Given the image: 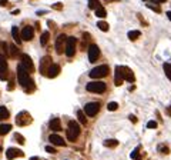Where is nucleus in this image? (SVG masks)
Listing matches in <instances>:
<instances>
[{"label":"nucleus","mask_w":171,"mask_h":160,"mask_svg":"<svg viewBox=\"0 0 171 160\" xmlns=\"http://www.w3.org/2000/svg\"><path fill=\"white\" fill-rule=\"evenodd\" d=\"M97 27H99L100 30H103V32H107V30H108V24H107L105 21H99V23H97Z\"/></svg>","instance_id":"obj_31"},{"label":"nucleus","mask_w":171,"mask_h":160,"mask_svg":"<svg viewBox=\"0 0 171 160\" xmlns=\"http://www.w3.org/2000/svg\"><path fill=\"white\" fill-rule=\"evenodd\" d=\"M46 152L47 153H56V149H53L51 146H46Z\"/></svg>","instance_id":"obj_38"},{"label":"nucleus","mask_w":171,"mask_h":160,"mask_svg":"<svg viewBox=\"0 0 171 160\" xmlns=\"http://www.w3.org/2000/svg\"><path fill=\"white\" fill-rule=\"evenodd\" d=\"M140 35H141V33H140L138 30H131V32H128V39H130V40H137V39L140 37Z\"/></svg>","instance_id":"obj_28"},{"label":"nucleus","mask_w":171,"mask_h":160,"mask_svg":"<svg viewBox=\"0 0 171 160\" xmlns=\"http://www.w3.org/2000/svg\"><path fill=\"white\" fill-rule=\"evenodd\" d=\"M50 129L53 132H60L61 130V125H60V120L59 119H53L50 122Z\"/></svg>","instance_id":"obj_20"},{"label":"nucleus","mask_w":171,"mask_h":160,"mask_svg":"<svg viewBox=\"0 0 171 160\" xmlns=\"http://www.w3.org/2000/svg\"><path fill=\"white\" fill-rule=\"evenodd\" d=\"M59 73H60V66L59 64H51L50 69H49V71H47V77H50V79H53V77H56V76H59Z\"/></svg>","instance_id":"obj_17"},{"label":"nucleus","mask_w":171,"mask_h":160,"mask_svg":"<svg viewBox=\"0 0 171 160\" xmlns=\"http://www.w3.org/2000/svg\"><path fill=\"white\" fill-rule=\"evenodd\" d=\"M49 140H50L53 144H56V146H64V144H66L64 139H63L61 136H59V134H54V133L49 136Z\"/></svg>","instance_id":"obj_16"},{"label":"nucleus","mask_w":171,"mask_h":160,"mask_svg":"<svg viewBox=\"0 0 171 160\" xmlns=\"http://www.w3.org/2000/svg\"><path fill=\"white\" fill-rule=\"evenodd\" d=\"M86 89L87 91H91V93H104L107 87L103 82H90V83H87Z\"/></svg>","instance_id":"obj_4"},{"label":"nucleus","mask_w":171,"mask_h":160,"mask_svg":"<svg viewBox=\"0 0 171 160\" xmlns=\"http://www.w3.org/2000/svg\"><path fill=\"white\" fill-rule=\"evenodd\" d=\"M30 160H40V159H39V157H32Z\"/></svg>","instance_id":"obj_44"},{"label":"nucleus","mask_w":171,"mask_h":160,"mask_svg":"<svg viewBox=\"0 0 171 160\" xmlns=\"http://www.w3.org/2000/svg\"><path fill=\"white\" fill-rule=\"evenodd\" d=\"M130 120H131V122H134V123H136V122H137V119H136V117H134V116H130Z\"/></svg>","instance_id":"obj_41"},{"label":"nucleus","mask_w":171,"mask_h":160,"mask_svg":"<svg viewBox=\"0 0 171 160\" xmlns=\"http://www.w3.org/2000/svg\"><path fill=\"white\" fill-rule=\"evenodd\" d=\"M120 67H121V73H123V76H124V80H127V82H130V83H134V80H136L134 73L130 70L127 66H120Z\"/></svg>","instance_id":"obj_12"},{"label":"nucleus","mask_w":171,"mask_h":160,"mask_svg":"<svg viewBox=\"0 0 171 160\" xmlns=\"http://www.w3.org/2000/svg\"><path fill=\"white\" fill-rule=\"evenodd\" d=\"M147 7H150L151 10H154V12H157V13H160V12H161L160 6H157V4H151V3H147Z\"/></svg>","instance_id":"obj_33"},{"label":"nucleus","mask_w":171,"mask_h":160,"mask_svg":"<svg viewBox=\"0 0 171 160\" xmlns=\"http://www.w3.org/2000/svg\"><path fill=\"white\" fill-rule=\"evenodd\" d=\"M140 149H141V147L138 146V147L136 149V150H134V152L131 153V157H133V159H136V160H141V157L138 156V152H140Z\"/></svg>","instance_id":"obj_34"},{"label":"nucleus","mask_w":171,"mask_h":160,"mask_svg":"<svg viewBox=\"0 0 171 160\" xmlns=\"http://www.w3.org/2000/svg\"><path fill=\"white\" fill-rule=\"evenodd\" d=\"M10 130H12L10 125H0V134H7Z\"/></svg>","instance_id":"obj_27"},{"label":"nucleus","mask_w":171,"mask_h":160,"mask_svg":"<svg viewBox=\"0 0 171 160\" xmlns=\"http://www.w3.org/2000/svg\"><path fill=\"white\" fill-rule=\"evenodd\" d=\"M66 43H67V36L59 35L57 40H56V52L59 54H63L66 52Z\"/></svg>","instance_id":"obj_7"},{"label":"nucleus","mask_w":171,"mask_h":160,"mask_svg":"<svg viewBox=\"0 0 171 160\" xmlns=\"http://www.w3.org/2000/svg\"><path fill=\"white\" fill-rule=\"evenodd\" d=\"M99 56H100V49H99L96 44H91V46L88 47V60H90L91 63H94V62L99 59Z\"/></svg>","instance_id":"obj_10"},{"label":"nucleus","mask_w":171,"mask_h":160,"mask_svg":"<svg viewBox=\"0 0 171 160\" xmlns=\"http://www.w3.org/2000/svg\"><path fill=\"white\" fill-rule=\"evenodd\" d=\"M108 66L107 64H101V66H97V67H94L93 70L90 71V77L91 79H101V77H105L107 74H108Z\"/></svg>","instance_id":"obj_3"},{"label":"nucleus","mask_w":171,"mask_h":160,"mask_svg":"<svg viewBox=\"0 0 171 160\" xmlns=\"http://www.w3.org/2000/svg\"><path fill=\"white\" fill-rule=\"evenodd\" d=\"M76 44H77V40H76V37H73V36H70L67 37V43H66V56L67 57H73L74 53H76Z\"/></svg>","instance_id":"obj_5"},{"label":"nucleus","mask_w":171,"mask_h":160,"mask_svg":"<svg viewBox=\"0 0 171 160\" xmlns=\"http://www.w3.org/2000/svg\"><path fill=\"white\" fill-rule=\"evenodd\" d=\"M96 16H97V17H105V16H107V12H105V9H104L103 6H99V7L96 9Z\"/></svg>","instance_id":"obj_23"},{"label":"nucleus","mask_w":171,"mask_h":160,"mask_svg":"<svg viewBox=\"0 0 171 160\" xmlns=\"http://www.w3.org/2000/svg\"><path fill=\"white\" fill-rule=\"evenodd\" d=\"M21 64H23L27 70L30 71V73H32V71H34L33 60L30 59V56H29V54H23V56H21Z\"/></svg>","instance_id":"obj_13"},{"label":"nucleus","mask_w":171,"mask_h":160,"mask_svg":"<svg viewBox=\"0 0 171 160\" xmlns=\"http://www.w3.org/2000/svg\"><path fill=\"white\" fill-rule=\"evenodd\" d=\"M107 109H108L110 112H114V110H117V109H119V105H117L116 102H111V103H108V105H107Z\"/></svg>","instance_id":"obj_32"},{"label":"nucleus","mask_w":171,"mask_h":160,"mask_svg":"<svg viewBox=\"0 0 171 160\" xmlns=\"http://www.w3.org/2000/svg\"><path fill=\"white\" fill-rule=\"evenodd\" d=\"M49 37H50V33H49V32H44V33L41 35V37H40V44H41V46H46L47 42H49Z\"/></svg>","instance_id":"obj_24"},{"label":"nucleus","mask_w":171,"mask_h":160,"mask_svg":"<svg viewBox=\"0 0 171 160\" xmlns=\"http://www.w3.org/2000/svg\"><path fill=\"white\" fill-rule=\"evenodd\" d=\"M160 152H161V153H168V147H165V146L161 144V146H160Z\"/></svg>","instance_id":"obj_37"},{"label":"nucleus","mask_w":171,"mask_h":160,"mask_svg":"<svg viewBox=\"0 0 171 160\" xmlns=\"http://www.w3.org/2000/svg\"><path fill=\"white\" fill-rule=\"evenodd\" d=\"M77 117H79V122L81 125H86L87 123V117H86L84 110H77Z\"/></svg>","instance_id":"obj_22"},{"label":"nucleus","mask_w":171,"mask_h":160,"mask_svg":"<svg viewBox=\"0 0 171 160\" xmlns=\"http://www.w3.org/2000/svg\"><path fill=\"white\" fill-rule=\"evenodd\" d=\"M53 64V62H51L50 56H44V57H41V60H40V74L41 76H47V71L50 69V66Z\"/></svg>","instance_id":"obj_6"},{"label":"nucleus","mask_w":171,"mask_h":160,"mask_svg":"<svg viewBox=\"0 0 171 160\" xmlns=\"http://www.w3.org/2000/svg\"><path fill=\"white\" fill-rule=\"evenodd\" d=\"M0 79L1 80L7 79V60L1 54H0Z\"/></svg>","instance_id":"obj_11"},{"label":"nucleus","mask_w":171,"mask_h":160,"mask_svg":"<svg viewBox=\"0 0 171 160\" xmlns=\"http://www.w3.org/2000/svg\"><path fill=\"white\" fill-rule=\"evenodd\" d=\"M167 113L171 116V106H168V109H167Z\"/></svg>","instance_id":"obj_42"},{"label":"nucleus","mask_w":171,"mask_h":160,"mask_svg":"<svg viewBox=\"0 0 171 160\" xmlns=\"http://www.w3.org/2000/svg\"><path fill=\"white\" fill-rule=\"evenodd\" d=\"M17 156H23V152H20L19 149H14V147L7 149V152H6V157H7V160H13L14 157H17Z\"/></svg>","instance_id":"obj_15"},{"label":"nucleus","mask_w":171,"mask_h":160,"mask_svg":"<svg viewBox=\"0 0 171 160\" xmlns=\"http://www.w3.org/2000/svg\"><path fill=\"white\" fill-rule=\"evenodd\" d=\"M167 17L171 20V12H167Z\"/></svg>","instance_id":"obj_43"},{"label":"nucleus","mask_w":171,"mask_h":160,"mask_svg":"<svg viewBox=\"0 0 171 160\" xmlns=\"http://www.w3.org/2000/svg\"><path fill=\"white\" fill-rule=\"evenodd\" d=\"M9 117V110L4 106H0V120H4Z\"/></svg>","instance_id":"obj_25"},{"label":"nucleus","mask_w":171,"mask_h":160,"mask_svg":"<svg viewBox=\"0 0 171 160\" xmlns=\"http://www.w3.org/2000/svg\"><path fill=\"white\" fill-rule=\"evenodd\" d=\"M17 80H19V85L23 86L27 93H30L32 90H34L33 82H32L30 77H29V70H27L23 64H19V66H17Z\"/></svg>","instance_id":"obj_1"},{"label":"nucleus","mask_w":171,"mask_h":160,"mask_svg":"<svg viewBox=\"0 0 171 160\" xmlns=\"http://www.w3.org/2000/svg\"><path fill=\"white\" fill-rule=\"evenodd\" d=\"M80 126L77 122H74V120H71V122H68V127H67V132H66V134H67V139L70 142H74L76 139H77V136L80 134Z\"/></svg>","instance_id":"obj_2"},{"label":"nucleus","mask_w":171,"mask_h":160,"mask_svg":"<svg viewBox=\"0 0 171 160\" xmlns=\"http://www.w3.org/2000/svg\"><path fill=\"white\" fill-rule=\"evenodd\" d=\"M123 80H124V76H123V73H121V67L117 66V67H116V77H114V83H116V86H121Z\"/></svg>","instance_id":"obj_18"},{"label":"nucleus","mask_w":171,"mask_h":160,"mask_svg":"<svg viewBox=\"0 0 171 160\" xmlns=\"http://www.w3.org/2000/svg\"><path fill=\"white\" fill-rule=\"evenodd\" d=\"M99 6H100V1L99 0H88V7L90 9H94L96 10Z\"/></svg>","instance_id":"obj_30"},{"label":"nucleus","mask_w":171,"mask_h":160,"mask_svg":"<svg viewBox=\"0 0 171 160\" xmlns=\"http://www.w3.org/2000/svg\"><path fill=\"white\" fill-rule=\"evenodd\" d=\"M7 3H9L7 0H0V6H6Z\"/></svg>","instance_id":"obj_40"},{"label":"nucleus","mask_w":171,"mask_h":160,"mask_svg":"<svg viewBox=\"0 0 171 160\" xmlns=\"http://www.w3.org/2000/svg\"><path fill=\"white\" fill-rule=\"evenodd\" d=\"M147 127H148V129H155V127H157V122H154V120L148 122V123H147Z\"/></svg>","instance_id":"obj_36"},{"label":"nucleus","mask_w":171,"mask_h":160,"mask_svg":"<svg viewBox=\"0 0 171 160\" xmlns=\"http://www.w3.org/2000/svg\"><path fill=\"white\" fill-rule=\"evenodd\" d=\"M34 36V29L33 27H30V26H26L23 30H21V39L23 40H26V42H29V40H32Z\"/></svg>","instance_id":"obj_14"},{"label":"nucleus","mask_w":171,"mask_h":160,"mask_svg":"<svg viewBox=\"0 0 171 160\" xmlns=\"http://www.w3.org/2000/svg\"><path fill=\"white\" fill-rule=\"evenodd\" d=\"M99 109H100V105H99L97 102H91V103H87V105L84 106V113L87 114V116L93 117V116L97 114Z\"/></svg>","instance_id":"obj_8"},{"label":"nucleus","mask_w":171,"mask_h":160,"mask_svg":"<svg viewBox=\"0 0 171 160\" xmlns=\"http://www.w3.org/2000/svg\"><path fill=\"white\" fill-rule=\"evenodd\" d=\"M9 54H10L13 59H16L17 56H19V49H17V46H14V44H9Z\"/></svg>","instance_id":"obj_21"},{"label":"nucleus","mask_w":171,"mask_h":160,"mask_svg":"<svg viewBox=\"0 0 171 160\" xmlns=\"http://www.w3.org/2000/svg\"><path fill=\"white\" fill-rule=\"evenodd\" d=\"M53 9H57V10H60V9H61V3H57V4H54V6H53Z\"/></svg>","instance_id":"obj_39"},{"label":"nucleus","mask_w":171,"mask_h":160,"mask_svg":"<svg viewBox=\"0 0 171 160\" xmlns=\"http://www.w3.org/2000/svg\"><path fill=\"white\" fill-rule=\"evenodd\" d=\"M0 152H1V147H0Z\"/></svg>","instance_id":"obj_45"},{"label":"nucleus","mask_w":171,"mask_h":160,"mask_svg":"<svg viewBox=\"0 0 171 160\" xmlns=\"http://www.w3.org/2000/svg\"><path fill=\"white\" fill-rule=\"evenodd\" d=\"M12 36H13V39H14V42H16L17 44L21 43V40H23V39H21V33H19V29H17L16 26L12 29Z\"/></svg>","instance_id":"obj_19"},{"label":"nucleus","mask_w":171,"mask_h":160,"mask_svg":"<svg viewBox=\"0 0 171 160\" xmlns=\"http://www.w3.org/2000/svg\"><path fill=\"white\" fill-rule=\"evenodd\" d=\"M163 67H164V71H165L167 77L171 80V64H170V63H164V64H163Z\"/></svg>","instance_id":"obj_29"},{"label":"nucleus","mask_w":171,"mask_h":160,"mask_svg":"<svg viewBox=\"0 0 171 160\" xmlns=\"http://www.w3.org/2000/svg\"><path fill=\"white\" fill-rule=\"evenodd\" d=\"M104 146H105V147H117V146H119V142L114 140V139H108V140H104Z\"/></svg>","instance_id":"obj_26"},{"label":"nucleus","mask_w":171,"mask_h":160,"mask_svg":"<svg viewBox=\"0 0 171 160\" xmlns=\"http://www.w3.org/2000/svg\"><path fill=\"white\" fill-rule=\"evenodd\" d=\"M14 137H16V140L20 143V144H23V143H24V139H23V136H21V134L16 133V134H14Z\"/></svg>","instance_id":"obj_35"},{"label":"nucleus","mask_w":171,"mask_h":160,"mask_svg":"<svg viewBox=\"0 0 171 160\" xmlns=\"http://www.w3.org/2000/svg\"><path fill=\"white\" fill-rule=\"evenodd\" d=\"M16 122L19 126H27L32 122V117H30V114H29L27 112H20V113L17 114Z\"/></svg>","instance_id":"obj_9"}]
</instances>
